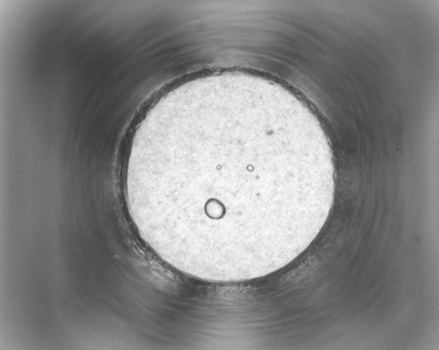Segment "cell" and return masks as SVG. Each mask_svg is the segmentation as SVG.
<instances>
[{
  "mask_svg": "<svg viewBox=\"0 0 439 350\" xmlns=\"http://www.w3.org/2000/svg\"><path fill=\"white\" fill-rule=\"evenodd\" d=\"M127 205L165 262L208 281H242L288 262L333 194L327 144L304 109L267 80L217 77L165 96L138 126Z\"/></svg>",
  "mask_w": 439,
  "mask_h": 350,
  "instance_id": "1",
  "label": "cell"
}]
</instances>
